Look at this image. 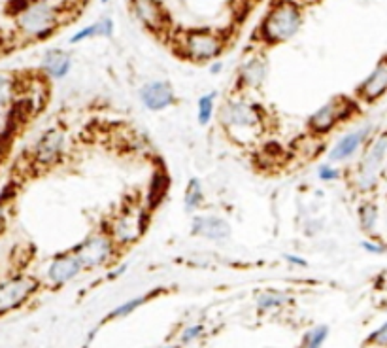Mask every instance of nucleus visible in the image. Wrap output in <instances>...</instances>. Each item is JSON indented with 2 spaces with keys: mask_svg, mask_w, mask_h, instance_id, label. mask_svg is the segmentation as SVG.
<instances>
[{
  "mask_svg": "<svg viewBox=\"0 0 387 348\" xmlns=\"http://www.w3.org/2000/svg\"><path fill=\"white\" fill-rule=\"evenodd\" d=\"M63 146H65V135L61 129H49L38 138V142L32 148V155L38 165H53L57 163L63 154Z\"/></svg>",
  "mask_w": 387,
  "mask_h": 348,
  "instance_id": "9d476101",
  "label": "nucleus"
},
{
  "mask_svg": "<svg viewBox=\"0 0 387 348\" xmlns=\"http://www.w3.org/2000/svg\"><path fill=\"white\" fill-rule=\"evenodd\" d=\"M113 32V23L112 19H100L97 23L89 25L85 29H82L80 32L70 38V44H78V42L87 40V38H94V36H104V38H110Z\"/></svg>",
  "mask_w": 387,
  "mask_h": 348,
  "instance_id": "aec40b11",
  "label": "nucleus"
},
{
  "mask_svg": "<svg viewBox=\"0 0 387 348\" xmlns=\"http://www.w3.org/2000/svg\"><path fill=\"white\" fill-rule=\"evenodd\" d=\"M319 178L325 180V182H331V180H336V178H338V171H336L335 167L321 165L319 167Z\"/></svg>",
  "mask_w": 387,
  "mask_h": 348,
  "instance_id": "c756f323",
  "label": "nucleus"
},
{
  "mask_svg": "<svg viewBox=\"0 0 387 348\" xmlns=\"http://www.w3.org/2000/svg\"><path fill=\"white\" fill-rule=\"evenodd\" d=\"M142 303H146V297H135V299H130V301L123 303V305H119L118 308H113L112 313L108 314V320L123 318V316H129L130 313H135L136 308L140 307Z\"/></svg>",
  "mask_w": 387,
  "mask_h": 348,
  "instance_id": "bb28decb",
  "label": "nucleus"
},
{
  "mask_svg": "<svg viewBox=\"0 0 387 348\" xmlns=\"http://www.w3.org/2000/svg\"><path fill=\"white\" fill-rule=\"evenodd\" d=\"M359 222H361V227H363L367 233H372L376 229V224H378V207L374 203H364L359 208Z\"/></svg>",
  "mask_w": 387,
  "mask_h": 348,
  "instance_id": "4be33fe9",
  "label": "nucleus"
},
{
  "mask_svg": "<svg viewBox=\"0 0 387 348\" xmlns=\"http://www.w3.org/2000/svg\"><path fill=\"white\" fill-rule=\"evenodd\" d=\"M221 68H223V65H221V63H216V65H211V74H216V72H219L221 71Z\"/></svg>",
  "mask_w": 387,
  "mask_h": 348,
  "instance_id": "72a5a7b5",
  "label": "nucleus"
},
{
  "mask_svg": "<svg viewBox=\"0 0 387 348\" xmlns=\"http://www.w3.org/2000/svg\"><path fill=\"white\" fill-rule=\"evenodd\" d=\"M202 331H204V328H202V325H189V328H185V330H183L182 337H180V341H182L183 344L195 342L200 335H202Z\"/></svg>",
  "mask_w": 387,
  "mask_h": 348,
  "instance_id": "cd10ccee",
  "label": "nucleus"
},
{
  "mask_svg": "<svg viewBox=\"0 0 387 348\" xmlns=\"http://www.w3.org/2000/svg\"><path fill=\"white\" fill-rule=\"evenodd\" d=\"M223 125L236 140H252L261 133L263 114L261 108L244 101H233L223 108Z\"/></svg>",
  "mask_w": 387,
  "mask_h": 348,
  "instance_id": "f03ea898",
  "label": "nucleus"
},
{
  "mask_svg": "<svg viewBox=\"0 0 387 348\" xmlns=\"http://www.w3.org/2000/svg\"><path fill=\"white\" fill-rule=\"evenodd\" d=\"M302 25V12L297 2L278 0L261 23V38L266 44H282L297 35Z\"/></svg>",
  "mask_w": 387,
  "mask_h": 348,
  "instance_id": "f257e3e1",
  "label": "nucleus"
},
{
  "mask_svg": "<svg viewBox=\"0 0 387 348\" xmlns=\"http://www.w3.org/2000/svg\"><path fill=\"white\" fill-rule=\"evenodd\" d=\"M72 254L76 256L82 269L91 271L97 267H104L113 256V239L106 233H94L80 242Z\"/></svg>",
  "mask_w": 387,
  "mask_h": 348,
  "instance_id": "39448f33",
  "label": "nucleus"
},
{
  "mask_svg": "<svg viewBox=\"0 0 387 348\" xmlns=\"http://www.w3.org/2000/svg\"><path fill=\"white\" fill-rule=\"evenodd\" d=\"M289 301V297L283 292H278V289H266L257 297V307L259 311H272V308L283 307L285 303Z\"/></svg>",
  "mask_w": 387,
  "mask_h": 348,
  "instance_id": "412c9836",
  "label": "nucleus"
},
{
  "mask_svg": "<svg viewBox=\"0 0 387 348\" xmlns=\"http://www.w3.org/2000/svg\"><path fill=\"white\" fill-rule=\"evenodd\" d=\"M363 248L367 252H372V254H383V246H381V244H376V242L364 241Z\"/></svg>",
  "mask_w": 387,
  "mask_h": 348,
  "instance_id": "2f4dec72",
  "label": "nucleus"
},
{
  "mask_svg": "<svg viewBox=\"0 0 387 348\" xmlns=\"http://www.w3.org/2000/svg\"><path fill=\"white\" fill-rule=\"evenodd\" d=\"M13 82L8 76H0V118L6 114V110L12 104Z\"/></svg>",
  "mask_w": 387,
  "mask_h": 348,
  "instance_id": "393cba45",
  "label": "nucleus"
},
{
  "mask_svg": "<svg viewBox=\"0 0 387 348\" xmlns=\"http://www.w3.org/2000/svg\"><path fill=\"white\" fill-rule=\"evenodd\" d=\"M168 191V178L166 174L161 171H157L153 174L152 184H149V189H147V208L153 210V208H157L161 205V201L164 199V195Z\"/></svg>",
  "mask_w": 387,
  "mask_h": 348,
  "instance_id": "6ab92c4d",
  "label": "nucleus"
},
{
  "mask_svg": "<svg viewBox=\"0 0 387 348\" xmlns=\"http://www.w3.org/2000/svg\"><path fill=\"white\" fill-rule=\"evenodd\" d=\"M191 233L195 236L210 239V241H225L231 235V225L217 216H197L191 224Z\"/></svg>",
  "mask_w": 387,
  "mask_h": 348,
  "instance_id": "4468645a",
  "label": "nucleus"
},
{
  "mask_svg": "<svg viewBox=\"0 0 387 348\" xmlns=\"http://www.w3.org/2000/svg\"><path fill=\"white\" fill-rule=\"evenodd\" d=\"M72 59L70 55L63 52V49H49L46 55H44V61H42V71L49 74L55 80H61L65 78L68 72H70Z\"/></svg>",
  "mask_w": 387,
  "mask_h": 348,
  "instance_id": "f3484780",
  "label": "nucleus"
},
{
  "mask_svg": "<svg viewBox=\"0 0 387 348\" xmlns=\"http://www.w3.org/2000/svg\"><path fill=\"white\" fill-rule=\"evenodd\" d=\"M327 337H328L327 325H317V328L310 330L305 337H302V347H312V348L321 347L323 342L327 341Z\"/></svg>",
  "mask_w": 387,
  "mask_h": 348,
  "instance_id": "a878e982",
  "label": "nucleus"
},
{
  "mask_svg": "<svg viewBox=\"0 0 387 348\" xmlns=\"http://www.w3.org/2000/svg\"><path fill=\"white\" fill-rule=\"evenodd\" d=\"M355 112L353 102L346 97H336L333 101H328L327 104H323L314 116L310 118V127L314 133L323 135L333 129L338 121L350 118Z\"/></svg>",
  "mask_w": 387,
  "mask_h": 348,
  "instance_id": "0eeeda50",
  "label": "nucleus"
},
{
  "mask_svg": "<svg viewBox=\"0 0 387 348\" xmlns=\"http://www.w3.org/2000/svg\"><path fill=\"white\" fill-rule=\"evenodd\" d=\"M386 152H387V136L386 133H380L378 138H376L372 144L369 146V150L364 152L363 160L359 163L357 171V186L364 191L369 189H374L378 180L381 176V171H383V163H386Z\"/></svg>",
  "mask_w": 387,
  "mask_h": 348,
  "instance_id": "20e7f679",
  "label": "nucleus"
},
{
  "mask_svg": "<svg viewBox=\"0 0 387 348\" xmlns=\"http://www.w3.org/2000/svg\"><path fill=\"white\" fill-rule=\"evenodd\" d=\"M367 342H372V344H378V347H386L387 344V324H383L380 330H376L372 335L367 339Z\"/></svg>",
  "mask_w": 387,
  "mask_h": 348,
  "instance_id": "c85d7f7f",
  "label": "nucleus"
},
{
  "mask_svg": "<svg viewBox=\"0 0 387 348\" xmlns=\"http://www.w3.org/2000/svg\"><path fill=\"white\" fill-rule=\"evenodd\" d=\"M142 104L147 110L159 112L168 108L174 102V91H172L171 83L166 82H149L140 89Z\"/></svg>",
  "mask_w": 387,
  "mask_h": 348,
  "instance_id": "f8f14e48",
  "label": "nucleus"
},
{
  "mask_svg": "<svg viewBox=\"0 0 387 348\" xmlns=\"http://www.w3.org/2000/svg\"><path fill=\"white\" fill-rule=\"evenodd\" d=\"M214 104H216V93L202 95L199 99V124L208 125L214 116Z\"/></svg>",
  "mask_w": 387,
  "mask_h": 348,
  "instance_id": "b1692460",
  "label": "nucleus"
},
{
  "mask_svg": "<svg viewBox=\"0 0 387 348\" xmlns=\"http://www.w3.org/2000/svg\"><path fill=\"white\" fill-rule=\"evenodd\" d=\"M100 2H102V4H108V2H110V0H100Z\"/></svg>",
  "mask_w": 387,
  "mask_h": 348,
  "instance_id": "c9c22d12",
  "label": "nucleus"
},
{
  "mask_svg": "<svg viewBox=\"0 0 387 348\" xmlns=\"http://www.w3.org/2000/svg\"><path fill=\"white\" fill-rule=\"evenodd\" d=\"M266 63L261 59L247 61L240 71V85L247 89H259L266 80Z\"/></svg>",
  "mask_w": 387,
  "mask_h": 348,
  "instance_id": "a211bd4d",
  "label": "nucleus"
},
{
  "mask_svg": "<svg viewBox=\"0 0 387 348\" xmlns=\"http://www.w3.org/2000/svg\"><path fill=\"white\" fill-rule=\"evenodd\" d=\"M387 89V61L386 57L380 59L378 66L370 72V76L361 83L359 88V97L367 102H374L386 93Z\"/></svg>",
  "mask_w": 387,
  "mask_h": 348,
  "instance_id": "dca6fc26",
  "label": "nucleus"
},
{
  "mask_svg": "<svg viewBox=\"0 0 387 348\" xmlns=\"http://www.w3.org/2000/svg\"><path fill=\"white\" fill-rule=\"evenodd\" d=\"M306 4H317V2H321V0H302Z\"/></svg>",
  "mask_w": 387,
  "mask_h": 348,
  "instance_id": "f704fd0d",
  "label": "nucleus"
},
{
  "mask_svg": "<svg viewBox=\"0 0 387 348\" xmlns=\"http://www.w3.org/2000/svg\"><path fill=\"white\" fill-rule=\"evenodd\" d=\"M147 218L144 210H125L112 227L113 242H121V244H129V242L138 241L142 233L147 227Z\"/></svg>",
  "mask_w": 387,
  "mask_h": 348,
  "instance_id": "1a4fd4ad",
  "label": "nucleus"
},
{
  "mask_svg": "<svg viewBox=\"0 0 387 348\" xmlns=\"http://www.w3.org/2000/svg\"><path fill=\"white\" fill-rule=\"evenodd\" d=\"M36 288H38V282L27 275L13 277L0 284V314L21 307L30 295L35 294Z\"/></svg>",
  "mask_w": 387,
  "mask_h": 348,
  "instance_id": "6e6552de",
  "label": "nucleus"
},
{
  "mask_svg": "<svg viewBox=\"0 0 387 348\" xmlns=\"http://www.w3.org/2000/svg\"><path fill=\"white\" fill-rule=\"evenodd\" d=\"M202 199H204V195H202V186H200V182L197 178H193V180L188 184V189H185V199H183V203H185V210H188V212L195 210V208L202 203Z\"/></svg>",
  "mask_w": 387,
  "mask_h": 348,
  "instance_id": "5701e85b",
  "label": "nucleus"
},
{
  "mask_svg": "<svg viewBox=\"0 0 387 348\" xmlns=\"http://www.w3.org/2000/svg\"><path fill=\"white\" fill-rule=\"evenodd\" d=\"M285 260L289 261V263H293V265H299V267H308V261L302 260V258H299V256H291V254H285L283 256Z\"/></svg>",
  "mask_w": 387,
  "mask_h": 348,
  "instance_id": "473e14b6",
  "label": "nucleus"
},
{
  "mask_svg": "<svg viewBox=\"0 0 387 348\" xmlns=\"http://www.w3.org/2000/svg\"><path fill=\"white\" fill-rule=\"evenodd\" d=\"M372 133V127L367 125V127H361L357 131H352V133H348L346 136H342L340 140L336 142L333 150L328 152V160L331 161H348L350 157L357 154V150L363 146L369 135Z\"/></svg>",
  "mask_w": 387,
  "mask_h": 348,
  "instance_id": "9b49d317",
  "label": "nucleus"
},
{
  "mask_svg": "<svg viewBox=\"0 0 387 348\" xmlns=\"http://www.w3.org/2000/svg\"><path fill=\"white\" fill-rule=\"evenodd\" d=\"M18 27L29 38H47L55 30L57 25V12L46 0H30V4L23 12L16 16Z\"/></svg>",
  "mask_w": 387,
  "mask_h": 348,
  "instance_id": "7ed1b4c3",
  "label": "nucleus"
},
{
  "mask_svg": "<svg viewBox=\"0 0 387 348\" xmlns=\"http://www.w3.org/2000/svg\"><path fill=\"white\" fill-rule=\"evenodd\" d=\"M133 10L149 30H163L166 27V13L159 0H133Z\"/></svg>",
  "mask_w": 387,
  "mask_h": 348,
  "instance_id": "2eb2a0df",
  "label": "nucleus"
},
{
  "mask_svg": "<svg viewBox=\"0 0 387 348\" xmlns=\"http://www.w3.org/2000/svg\"><path fill=\"white\" fill-rule=\"evenodd\" d=\"M82 265L76 260L74 254H59L55 256V260L47 267V277L55 286H63V284L70 282L80 275Z\"/></svg>",
  "mask_w": 387,
  "mask_h": 348,
  "instance_id": "ddd939ff",
  "label": "nucleus"
},
{
  "mask_svg": "<svg viewBox=\"0 0 387 348\" xmlns=\"http://www.w3.org/2000/svg\"><path fill=\"white\" fill-rule=\"evenodd\" d=\"M30 0H12L10 4H8V13H12V16H18L25 10V8L29 6Z\"/></svg>",
  "mask_w": 387,
  "mask_h": 348,
  "instance_id": "7c9ffc66",
  "label": "nucleus"
},
{
  "mask_svg": "<svg viewBox=\"0 0 387 348\" xmlns=\"http://www.w3.org/2000/svg\"><path fill=\"white\" fill-rule=\"evenodd\" d=\"M183 55L193 61H210L221 54L223 40L211 30H191L182 40Z\"/></svg>",
  "mask_w": 387,
  "mask_h": 348,
  "instance_id": "423d86ee",
  "label": "nucleus"
}]
</instances>
